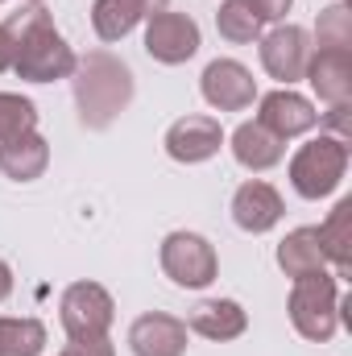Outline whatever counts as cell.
I'll list each match as a JSON object with an SVG mask.
<instances>
[{"label":"cell","instance_id":"6da1fadb","mask_svg":"<svg viewBox=\"0 0 352 356\" xmlns=\"http://www.w3.org/2000/svg\"><path fill=\"white\" fill-rule=\"evenodd\" d=\"M71 79H75V108L83 129H108L133 104V71L108 50L83 54Z\"/></svg>","mask_w":352,"mask_h":356},{"label":"cell","instance_id":"7a4b0ae2","mask_svg":"<svg viewBox=\"0 0 352 356\" xmlns=\"http://www.w3.org/2000/svg\"><path fill=\"white\" fill-rule=\"evenodd\" d=\"M13 33H17V58H13V71L29 83H54V79H71L75 71V50L67 46V38L54 29L50 13L42 4L25 8L21 17L8 21Z\"/></svg>","mask_w":352,"mask_h":356},{"label":"cell","instance_id":"3957f363","mask_svg":"<svg viewBox=\"0 0 352 356\" xmlns=\"http://www.w3.org/2000/svg\"><path fill=\"white\" fill-rule=\"evenodd\" d=\"M336 319H340V282L332 273H311L298 277L290 290V323L303 340L311 344H328L336 336Z\"/></svg>","mask_w":352,"mask_h":356},{"label":"cell","instance_id":"277c9868","mask_svg":"<svg viewBox=\"0 0 352 356\" xmlns=\"http://www.w3.org/2000/svg\"><path fill=\"white\" fill-rule=\"evenodd\" d=\"M349 175V141L340 137H315L290 158V186L303 199H323L332 195Z\"/></svg>","mask_w":352,"mask_h":356},{"label":"cell","instance_id":"5b68a950","mask_svg":"<svg viewBox=\"0 0 352 356\" xmlns=\"http://www.w3.org/2000/svg\"><path fill=\"white\" fill-rule=\"evenodd\" d=\"M58 319L67 340H99L116 319V302L99 282H71L58 298Z\"/></svg>","mask_w":352,"mask_h":356},{"label":"cell","instance_id":"8992f818","mask_svg":"<svg viewBox=\"0 0 352 356\" xmlns=\"http://www.w3.org/2000/svg\"><path fill=\"white\" fill-rule=\"evenodd\" d=\"M162 273L182 290H203L216 282L220 257L199 232H170L162 241Z\"/></svg>","mask_w":352,"mask_h":356},{"label":"cell","instance_id":"52a82bcc","mask_svg":"<svg viewBox=\"0 0 352 356\" xmlns=\"http://www.w3.org/2000/svg\"><path fill=\"white\" fill-rule=\"evenodd\" d=\"M145 54L154 63H166V67H178V63H191L199 54V25L195 17L186 13H154L150 25H145Z\"/></svg>","mask_w":352,"mask_h":356},{"label":"cell","instance_id":"ba28073f","mask_svg":"<svg viewBox=\"0 0 352 356\" xmlns=\"http://www.w3.org/2000/svg\"><path fill=\"white\" fill-rule=\"evenodd\" d=\"M199 91L216 112H245L257 99V79H253V71L245 63L216 58V63H207V71L199 79Z\"/></svg>","mask_w":352,"mask_h":356},{"label":"cell","instance_id":"9c48e42d","mask_svg":"<svg viewBox=\"0 0 352 356\" xmlns=\"http://www.w3.org/2000/svg\"><path fill=\"white\" fill-rule=\"evenodd\" d=\"M311 63V38L303 25H278L262 38V67L278 83H298Z\"/></svg>","mask_w":352,"mask_h":356},{"label":"cell","instance_id":"30bf717a","mask_svg":"<svg viewBox=\"0 0 352 356\" xmlns=\"http://www.w3.org/2000/svg\"><path fill=\"white\" fill-rule=\"evenodd\" d=\"M257 124L269 129L278 141H290V137L311 133L319 124V112H315V104L307 95H298V91H290V88H278V91H269V95H262Z\"/></svg>","mask_w":352,"mask_h":356},{"label":"cell","instance_id":"8fae6325","mask_svg":"<svg viewBox=\"0 0 352 356\" xmlns=\"http://www.w3.org/2000/svg\"><path fill=\"white\" fill-rule=\"evenodd\" d=\"M166 154L182 162V166H195V162H207V158H216L220 154V145H224V129H220V120L216 116H182L175 120L170 129H166Z\"/></svg>","mask_w":352,"mask_h":356},{"label":"cell","instance_id":"7c38bea8","mask_svg":"<svg viewBox=\"0 0 352 356\" xmlns=\"http://www.w3.org/2000/svg\"><path fill=\"white\" fill-rule=\"evenodd\" d=\"M129 348H133V356H182L186 353V323L166 311L137 315L129 327Z\"/></svg>","mask_w":352,"mask_h":356},{"label":"cell","instance_id":"4fadbf2b","mask_svg":"<svg viewBox=\"0 0 352 356\" xmlns=\"http://www.w3.org/2000/svg\"><path fill=\"white\" fill-rule=\"evenodd\" d=\"M303 79H311V88L315 95L323 99V104H349L352 95V50L349 46H319V54H311V63H307V75Z\"/></svg>","mask_w":352,"mask_h":356},{"label":"cell","instance_id":"5bb4252c","mask_svg":"<svg viewBox=\"0 0 352 356\" xmlns=\"http://www.w3.org/2000/svg\"><path fill=\"white\" fill-rule=\"evenodd\" d=\"M170 0H95L91 4V29L99 42H120L129 38L141 21L162 13Z\"/></svg>","mask_w":352,"mask_h":356},{"label":"cell","instance_id":"9a60e30c","mask_svg":"<svg viewBox=\"0 0 352 356\" xmlns=\"http://www.w3.org/2000/svg\"><path fill=\"white\" fill-rule=\"evenodd\" d=\"M282 195L262 182V178H249L245 186H237V195H232V220H237V228H245V232H253V236H262L269 232L278 220H282Z\"/></svg>","mask_w":352,"mask_h":356},{"label":"cell","instance_id":"2e32d148","mask_svg":"<svg viewBox=\"0 0 352 356\" xmlns=\"http://www.w3.org/2000/svg\"><path fill=\"white\" fill-rule=\"evenodd\" d=\"M245 327H249V315L232 298H207L191 311V332L203 336V340H216V344H228V340L245 336Z\"/></svg>","mask_w":352,"mask_h":356},{"label":"cell","instance_id":"e0dca14e","mask_svg":"<svg viewBox=\"0 0 352 356\" xmlns=\"http://www.w3.org/2000/svg\"><path fill=\"white\" fill-rule=\"evenodd\" d=\"M46 166H50V145L38 129L0 141V170L13 182H33V178L46 175Z\"/></svg>","mask_w":352,"mask_h":356},{"label":"cell","instance_id":"ac0fdd59","mask_svg":"<svg viewBox=\"0 0 352 356\" xmlns=\"http://www.w3.org/2000/svg\"><path fill=\"white\" fill-rule=\"evenodd\" d=\"M282 154H286V145H282L269 129H262L257 120H245V124L232 133V158H237L245 170H253V175H262V170H269V166H278Z\"/></svg>","mask_w":352,"mask_h":356},{"label":"cell","instance_id":"d6986e66","mask_svg":"<svg viewBox=\"0 0 352 356\" xmlns=\"http://www.w3.org/2000/svg\"><path fill=\"white\" fill-rule=\"evenodd\" d=\"M278 266L286 277H311V273H323L328 257H323V245H319V232L315 228H294L286 232V241L278 245Z\"/></svg>","mask_w":352,"mask_h":356},{"label":"cell","instance_id":"ffe728a7","mask_svg":"<svg viewBox=\"0 0 352 356\" xmlns=\"http://www.w3.org/2000/svg\"><path fill=\"white\" fill-rule=\"evenodd\" d=\"M319 232V245H323V257L336 261L340 277H349L352 269V199H340L336 211L315 228Z\"/></svg>","mask_w":352,"mask_h":356},{"label":"cell","instance_id":"44dd1931","mask_svg":"<svg viewBox=\"0 0 352 356\" xmlns=\"http://www.w3.org/2000/svg\"><path fill=\"white\" fill-rule=\"evenodd\" d=\"M262 25L265 21L253 13L249 0H224L220 13H216V29H220V38H228V42H237V46L257 42V38H262Z\"/></svg>","mask_w":352,"mask_h":356},{"label":"cell","instance_id":"7402d4cb","mask_svg":"<svg viewBox=\"0 0 352 356\" xmlns=\"http://www.w3.org/2000/svg\"><path fill=\"white\" fill-rule=\"evenodd\" d=\"M46 327L38 319H0V356H42Z\"/></svg>","mask_w":352,"mask_h":356},{"label":"cell","instance_id":"603a6c76","mask_svg":"<svg viewBox=\"0 0 352 356\" xmlns=\"http://www.w3.org/2000/svg\"><path fill=\"white\" fill-rule=\"evenodd\" d=\"M33 129H38V108H33V99L13 95V91H0V141L21 137V133H33Z\"/></svg>","mask_w":352,"mask_h":356},{"label":"cell","instance_id":"cb8c5ba5","mask_svg":"<svg viewBox=\"0 0 352 356\" xmlns=\"http://www.w3.org/2000/svg\"><path fill=\"white\" fill-rule=\"evenodd\" d=\"M319 46H352V29H349V8L332 4L319 17Z\"/></svg>","mask_w":352,"mask_h":356},{"label":"cell","instance_id":"d4e9b609","mask_svg":"<svg viewBox=\"0 0 352 356\" xmlns=\"http://www.w3.org/2000/svg\"><path fill=\"white\" fill-rule=\"evenodd\" d=\"M58 356H116V348L108 336H99V340H71Z\"/></svg>","mask_w":352,"mask_h":356},{"label":"cell","instance_id":"484cf974","mask_svg":"<svg viewBox=\"0 0 352 356\" xmlns=\"http://www.w3.org/2000/svg\"><path fill=\"white\" fill-rule=\"evenodd\" d=\"M249 4H253V13H257L262 21H282L294 0H249Z\"/></svg>","mask_w":352,"mask_h":356},{"label":"cell","instance_id":"4316f807","mask_svg":"<svg viewBox=\"0 0 352 356\" xmlns=\"http://www.w3.org/2000/svg\"><path fill=\"white\" fill-rule=\"evenodd\" d=\"M13 58H17V33H13V25L4 21V25H0V71H13Z\"/></svg>","mask_w":352,"mask_h":356},{"label":"cell","instance_id":"83f0119b","mask_svg":"<svg viewBox=\"0 0 352 356\" xmlns=\"http://www.w3.org/2000/svg\"><path fill=\"white\" fill-rule=\"evenodd\" d=\"M8 294H13V269H8L4 261H0V302H4Z\"/></svg>","mask_w":352,"mask_h":356},{"label":"cell","instance_id":"f1b7e54d","mask_svg":"<svg viewBox=\"0 0 352 356\" xmlns=\"http://www.w3.org/2000/svg\"><path fill=\"white\" fill-rule=\"evenodd\" d=\"M0 4H4V0H0Z\"/></svg>","mask_w":352,"mask_h":356},{"label":"cell","instance_id":"f546056e","mask_svg":"<svg viewBox=\"0 0 352 356\" xmlns=\"http://www.w3.org/2000/svg\"><path fill=\"white\" fill-rule=\"evenodd\" d=\"M33 4H38V0H33Z\"/></svg>","mask_w":352,"mask_h":356}]
</instances>
